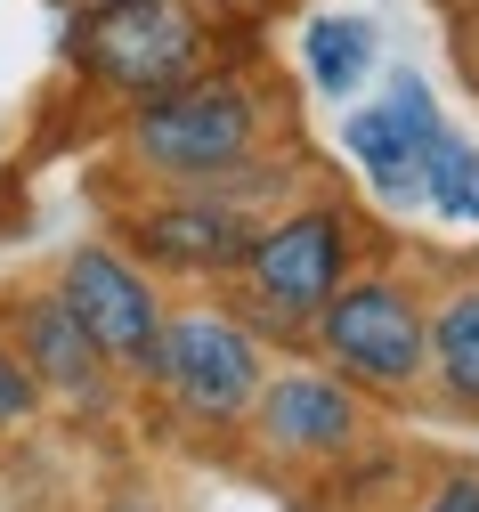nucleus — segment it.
Returning <instances> with one entry per match:
<instances>
[{
	"label": "nucleus",
	"instance_id": "obj_17",
	"mask_svg": "<svg viewBox=\"0 0 479 512\" xmlns=\"http://www.w3.org/2000/svg\"><path fill=\"white\" fill-rule=\"evenodd\" d=\"M98 512H163V504H155V496H147V488H122V496H106V504H98Z\"/></svg>",
	"mask_w": 479,
	"mask_h": 512
},
{
	"label": "nucleus",
	"instance_id": "obj_16",
	"mask_svg": "<svg viewBox=\"0 0 479 512\" xmlns=\"http://www.w3.org/2000/svg\"><path fill=\"white\" fill-rule=\"evenodd\" d=\"M195 9H212V17H228V25H252V17H277L285 0H195Z\"/></svg>",
	"mask_w": 479,
	"mask_h": 512
},
{
	"label": "nucleus",
	"instance_id": "obj_5",
	"mask_svg": "<svg viewBox=\"0 0 479 512\" xmlns=\"http://www.w3.org/2000/svg\"><path fill=\"white\" fill-rule=\"evenodd\" d=\"M220 17L195 0H114V9H65V66L82 74V90L139 106L179 90L187 74L220 66Z\"/></svg>",
	"mask_w": 479,
	"mask_h": 512
},
{
	"label": "nucleus",
	"instance_id": "obj_3",
	"mask_svg": "<svg viewBox=\"0 0 479 512\" xmlns=\"http://www.w3.org/2000/svg\"><path fill=\"white\" fill-rule=\"evenodd\" d=\"M358 252H366V220L341 196H325V187H301L293 204H277L260 220L252 252L236 261V277H228L236 309L268 342H309V317L358 269Z\"/></svg>",
	"mask_w": 479,
	"mask_h": 512
},
{
	"label": "nucleus",
	"instance_id": "obj_11",
	"mask_svg": "<svg viewBox=\"0 0 479 512\" xmlns=\"http://www.w3.org/2000/svg\"><path fill=\"white\" fill-rule=\"evenodd\" d=\"M431 391L479 423V269H463L431 301Z\"/></svg>",
	"mask_w": 479,
	"mask_h": 512
},
{
	"label": "nucleus",
	"instance_id": "obj_1",
	"mask_svg": "<svg viewBox=\"0 0 479 512\" xmlns=\"http://www.w3.org/2000/svg\"><path fill=\"white\" fill-rule=\"evenodd\" d=\"M285 131V98L260 66H203L163 98L122 106L114 155L139 187H212L244 163H260Z\"/></svg>",
	"mask_w": 479,
	"mask_h": 512
},
{
	"label": "nucleus",
	"instance_id": "obj_4",
	"mask_svg": "<svg viewBox=\"0 0 479 512\" xmlns=\"http://www.w3.org/2000/svg\"><path fill=\"white\" fill-rule=\"evenodd\" d=\"M309 350L374 407H406L431 391V301L406 269H350L309 317Z\"/></svg>",
	"mask_w": 479,
	"mask_h": 512
},
{
	"label": "nucleus",
	"instance_id": "obj_10",
	"mask_svg": "<svg viewBox=\"0 0 479 512\" xmlns=\"http://www.w3.org/2000/svg\"><path fill=\"white\" fill-rule=\"evenodd\" d=\"M9 342H17V358H25V374L41 382V399H57V407H74V415H114L122 407V391L130 382L98 358V342L82 334V317L65 309V293L57 285H33V293H17L9 301Z\"/></svg>",
	"mask_w": 479,
	"mask_h": 512
},
{
	"label": "nucleus",
	"instance_id": "obj_19",
	"mask_svg": "<svg viewBox=\"0 0 479 512\" xmlns=\"http://www.w3.org/2000/svg\"><path fill=\"white\" fill-rule=\"evenodd\" d=\"M471 9H479V0H471Z\"/></svg>",
	"mask_w": 479,
	"mask_h": 512
},
{
	"label": "nucleus",
	"instance_id": "obj_8",
	"mask_svg": "<svg viewBox=\"0 0 479 512\" xmlns=\"http://www.w3.org/2000/svg\"><path fill=\"white\" fill-rule=\"evenodd\" d=\"M252 236H260V212L228 204L220 187H147L114 220V244L155 277H236Z\"/></svg>",
	"mask_w": 479,
	"mask_h": 512
},
{
	"label": "nucleus",
	"instance_id": "obj_6",
	"mask_svg": "<svg viewBox=\"0 0 479 512\" xmlns=\"http://www.w3.org/2000/svg\"><path fill=\"white\" fill-rule=\"evenodd\" d=\"M366 439H374V399L325 358L268 366L260 399L244 415V447L277 472H341Z\"/></svg>",
	"mask_w": 479,
	"mask_h": 512
},
{
	"label": "nucleus",
	"instance_id": "obj_18",
	"mask_svg": "<svg viewBox=\"0 0 479 512\" xmlns=\"http://www.w3.org/2000/svg\"><path fill=\"white\" fill-rule=\"evenodd\" d=\"M74 9H114V0H74Z\"/></svg>",
	"mask_w": 479,
	"mask_h": 512
},
{
	"label": "nucleus",
	"instance_id": "obj_12",
	"mask_svg": "<svg viewBox=\"0 0 479 512\" xmlns=\"http://www.w3.org/2000/svg\"><path fill=\"white\" fill-rule=\"evenodd\" d=\"M301 66H309V90L317 98H358L366 74H374V33L366 17H309L301 25Z\"/></svg>",
	"mask_w": 479,
	"mask_h": 512
},
{
	"label": "nucleus",
	"instance_id": "obj_13",
	"mask_svg": "<svg viewBox=\"0 0 479 512\" xmlns=\"http://www.w3.org/2000/svg\"><path fill=\"white\" fill-rule=\"evenodd\" d=\"M423 212H439L447 228H479V147L471 139H439L423 163Z\"/></svg>",
	"mask_w": 479,
	"mask_h": 512
},
{
	"label": "nucleus",
	"instance_id": "obj_20",
	"mask_svg": "<svg viewBox=\"0 0 479 512\" xmlns=\"http://www.w3.org/2000/svg\"><path fill=\"white\" fill-rule=\"evenodd\" d=\"M471 512H479V504H471Z\"/></svg>",
	"mask_w": 479,
	"mask_h": 512
},
{
	"label": "nucleus",
	"instance_id": "obj_15",
	"mask_svg": "<svg viewBox=\"0 0 479 512\" xmlns=\"http://www.w3.org/2000/svg\"><path fill=\"white\" fill-rule=\"evenodd\" d=\"M471 504H479V472H447L415 512H471Z\"/></svg>",
	"mask_w": 479,
	"mask_h": 512
},
{
	"label": "nucleus",
	"instance_id": "obj_2",
	"mask_svg": "<svg viewBox=\"0 0 479 512\" xmlns=\"http://www.w3.org/2000/svg\"><path fill=\"white\" fill-rule=\"evenodd\" d=\"M268 382V334L236 301H179L163 309V342L139 391L163 407V423L195 447L244 439V415Z\"/></svg>",
	"mask_w": 479,
	"mask_h": 512
},
{
	"label": "nucleus",
	"instance_id": "obj_9",
	"mask_svg": "<svg viewBox=\"0 0 479 512\" xmlns=\"http://www.w3.org/2000/svg\"><path fill=\"white\" fill-rule=\"evenodd\" d=\"M439 139H447V114H439L423 74H390V90L374 106L341 114V155L358 163L366 196L382 212H423V163Z\"/></svg>",
	"mask_w": 479,
	"mask_h": 512
},
{
	"label": "nucleus",
	"instance_id": "obj_14",
	"mask_svg": "<svg viewBox=\"0 0 479 512\" xmlns=\"http://www.w3.org/2000/svg\"><path fill=\"white\" fill-rule=\"evenodd\" d=\"M41 415H49V399H41V382L25 374V358H17V342H9V326H0V447L25 439Z\"/></svg>",
	"mask_w": 479,
	"mask_h": 512
},
{
	"label": "nucleus",
	"instance_id": "obj_7",
	"mask_svg": "<svg viewBox=\"0 0 479 512\" xmlns=\"http://www.w3.org/2000/svg\"><path fill=\"white\" fill-rule=\"evenodd\" d=\"M57 293H65V309L82 317V334L98 342V358L139 391L147 366H155V342H163V309H171L155 269L130 261L114 236H90V244H74L57 261Z\"/></svg>",
	"mask_w": 479,
	"mask_h": 512
}]
</instances>
